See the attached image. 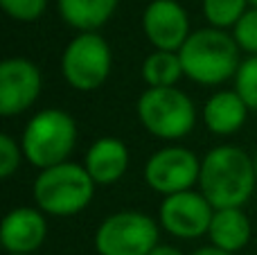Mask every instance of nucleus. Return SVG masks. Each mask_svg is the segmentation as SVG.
I'll return each mask as SVG.
<instances>
[{
	"label": "nucleus",
	"instance_id": "1",
	"mask_svg": "<svg viewBox=\"0 0 257 255\" xmlns=\"http://www.w3.org/2000/svg\"><path fill=\"white\" fill-rule=\"evenodd\" d=\"M257 185L255 161L239 147L221 145L201 161L199 188L214 210L244 208Z\"/></svg>",
	"mask_w": 257,
	"mask_h": 255
},
{
	"label": "nucleus",
	"instance_id": "2",
	"mask_svg": "<svg viewBox=\"0 0 257 255\" xmlns=\"http://www.w3.org/2000/svg\"><path fill=\"white\" fill-rule=\"evenodd\" d=\"M178 57L187 79L201 86H217L232 79L239 70V45L235 36L217 27L196 30L185 41Z\"/></svg>",
	"mask_w": 257,
	"mask_h": 255
},
{
	"label": "nucleus",
	"instance_id": "3",
	"mask_svg": "<svg viewBox=\"0 0 257 255\" xmlns=\"http://www.w3.org/2000/svg\"><path fill=\"white\" fill-rule=\"evenodd\" d=\"M34 201L43 215L72 217L81 212L95 194V181L84 165L61 163V165L41 170L34 181Z\"/></svg>",
	"mask_w": 257,
	"mask_h": 255
},
{
	"label": "nucleus",
	"instance_id": "4",
	"mask_svg": "<svg viewBox=\"0 0 257 255\" xmlns=\"http://www.w3.org/2000/svg\"><path fill=\"white\" fill-rule=\"evenodd\" d=\"M77 143V122L70 113L61 108L39 111L30 122L21 138L25 161L39 170L68 163Z\"/></svg>",
	"mask_w": 257,
	"mask_h": 255
},
{
	"label": "nucleus",
	"instance_id": "5",
	"mask_svg": "<svg viewBox=\"0 0 257 255\" xmlns=\"http://www.w3.org/2000/svg\"><path fill=\"white\" fill-rule=\"evenodd\" d=\"M136 113L140 124L160 140H181L196 124L194 102L176 86L147 88L138 97Z\"/></svg>",
	"mask_w": 257,
	"mask_h": 255
},
{
	"label": "nucleus",
	"instance_id": "6",
	"mask_svg": "<svg viewBox=\"0 0 257 255\" xmlns=\"http://www.w3.org/2000/svg\"><path fill=\"white\" fill-rule=\"evenodd\" d=\"M158 246V224L138 210L106 217L95 233L99 255H149Z\"/></svg>",
	"mask_w": 257,
	"mask_h": 255
},
{
	"label": "nucleus",
	"instance_id": "7",
	"mask_svg": "<svg viewBox=\"0 0 257 255\" xmlns=\"http://www.w3.org/2000/svg\"><path fill=\"white\" fill-rule=\"evenodd\" d=\"M111 48L97 32H79L61 54V75L72 88L95 90L111 75Z\"/></svg>",
	"mask_w": 257,
	"mask_h": 255
},
{
	"label": "nucleus",
	"instance_id": "8",
	"mask_svg": "<svg viewBox=\"0 0 257 255\" xmlns=\"http://www.w3.org/2000/svg\"><path fill=\"white\" fill-rule=\"evenodd\" d=\"M201 161L185 147H163L145 163V181L154 192L172 197L199 183Z\"/></svg>",
	"mask_w": 257,
	"mask_h": 255
},
{
	"label": "nucleus",
	"instance_id": "9",
	"mask_svg": "<svg viewBox=\"0 0 257 255\" xmlns=\"http://www.w3.org/2000/svg\"><path fill=\"white\" fill-rule=\"evenodd\" d=\"M160 226L169 235L181 239H194L208 235L214 217V208L201 192L187 190L172 197H165L160 203Z\"/></svg>",
	"mask_w": 257,
	"mask_h": 255
},
{
	"label": "nucleus",
	"instance_id": "10",
	"mask_svg": "<svg viewBox=\"0 0 257 255\" xmlns=\"http://www.w3.org/2000/svg\"><path fill=\"white\" fill-rule=\"evenodd\" d=\"M41 70L25 57H9L0 63V115L14 117L34 106L41 95Z\"/></svg>",
	"mask_w": 257,
	"mask_h": 255
},
{
	"label": "nucleus",
	"instance_id": "11",
	"mask_svg": "<svg viewBox=\"0 0 257 255\" xmlns=\"http://www.w3.org/2000/svg\"><path fill=\"white\" fill-rule=\"evenodd\" d=\"M142 30L156 50L178 52L190 39V18L176 0H154L142 14Z\"/></svg>",
	"mask_w": 257,
	"mask_h": 255
},
{
	"label": "nucleus",
	"instance_id": "12",
	"mask_svg": "<svg viewBox=\"0 0 257 255\" xmlns=\"http://www.w3.org/2000/svg\"><path fill=\"white\" fill-rule=\"evenodd\" d=\"M48 235V224L39 208H14L0 226V244L7 253L32 255Z\"/></svg>",
	"mask_w": 257,
	"mask_h": 255
},
{
	"label": "nucleus",
	"instance_id": "13",
	"mask_svg": "<svg viewBox=\"0 0 257 255\" xmlns=\"http://www.w3.org/2000/svg\"><path fill=\"white\" fill-rule=\"evenodd\" d=\"M84 167L90 174V179L95 181V185L117 183L126 174V167H128L126 145L120 138H113V136L97 138L90 145L88 152H86Z\"/></svg>",
	"mask_w": 257,
	"mask_h": 255
},
{
	"label": "nucleus",
	"instance_id": "14",
	"mask_svg": "<svg viewBox=\"0 0 257 255\" xmlns=\"http://www.w3.org/2000/svg\"><path fill=\"white\" fill-rule=\"evenodd\" d=\"M248 111L250 108L237 90H219L205 102L203 124L214 136H230L244 126Z\"/></svg>",
	"mask_w": 257,
	"mask_h": 255
},
{
	"label": "nucleus",
	"instance_id": "15",
	"mask_svg": "<svg viewBox=\"0 0 257 255\" xmlns=\"http://www.w3.org/2000/svg\"><path fill=\"white\" fill-rule=\"evenodd\" d=\"M250 233H253L250 221L241 208H223V210H214L208 237L212 246L237 253L250 242Z\"/></svg>",
	"mask_w": 257,
	"mask_h": 255
},
{
	"label": "nucleus",
	"instance_id": "16",
	"mask_svg": "<svg viewBox=\"0 0 257 255\" xmlns=\"http://www.w3.org/2000/svg\"><path fill=\"white\" fill-rule=\"evenodd\" d=\"M117 0H59V14L66 25L79 32H95L113 16Z\"/></svg>",
	"mask_w": 257,
	"mask_h": 255
},
{
	"label": "nucleus",
	"instance_id": "17",
	"mask_svg": "<svg viewBox=\"0 0 257 255\" xmlns=\"http://www.w3.org/2000/svg\"><path fill=\"white\" fill-rule=\"evenodd\" d=\"M181 77H185V72L178 52L156 50L142 63V79L147 88H174Z\"/></svg>",
	"mask_w": 257,
	"mask_h": 255
},
{
	"label": "nucleus",
	"instance_id": "18",
	"mask_svg": "<svg viewBox=\"0 0 257 255\" xmlns=\"http://www.w3.org/2000/svg\"><path fill=\"white\" fill-rule=\"evenodd\" d=\"M248 0H203V14L208 23L217 30L235 27L239 18L244 16Z\"/></svg>",
	"mask_w": 257,
	"mask_h": 255
},
{
	"label": "nucleus",
	"instance_id": "19",
	"mask_svg": "<svg viewBox=\"0 0 257 255\" xmlns=\"http://www.w3.org/2000/svg\"><path fill=\"white\" fill-rule=\"evenodd\" d=\"M235 90L246 102V106L257 111V54L241 61L235 75Z\"/></svg>",
	"mask_w": 257,
	"mask_h": 255
},
{
	"label": "nucleus",
	"instance_id": "20",
	"mask_svg": "<svg viewBox=\"0 0 257 255\" xmlns=\"http://www.w3.org/2000/svg\"><path fill=\"white\" fill-rule=\"evenodd\" d=\"M0 7L14 21L32 23L36 18H41V14L48 7V0H0Z\"/></svg>",
	"mask_w": 257,
	"mask_h": 255
},
{
	"label": "nucleus",
	"instance_id": "21",
	"mask_svg": "<svg viewBox=\"0 0 257 255\" xmlns=\"http://www.w3.org/2000/svg\"><path fill=\"white\" fill-rule=\"evenodd\" d=\"M235 41L239 50H246L250 57L257 54V9H248L235 25Z\"/></svg>",
	"mask_w": 257,
	"mask_h": 255
},
{
	"label": "nucleus",
	"instance_id": "22",
	"mask_svg": "<svg viewBox=\"0 0 257 255\" xmlns=\"http://www.w3.org/2000/svg\"><path fill=\"white\" fill-rule=\"evenodd\" d=\"M23 158H25V154H23L21 145L7 134L0 136V176L3 179H9L21 167Z\"/></svg>",
	"mask_w": 257,
	"mask_h": 255
},
{
	"label": "nucleus",
	"instance_id": "23",
	"mask_svg": "<svg viewBox=\"0 0 257 255\" xmlns=\"http://www.w3.org/2000/svg\"><path fill=\"white\" fill-rule=\"evenodd\" d=\"M149 255H183V253L178 251L176 246H169V244H158V246H156Z\"/></svg>",
	"mask_w": 257,
	"mask_h": 255
},
{
	"label": "nucleus",
	"instance_id": "24",
	"mask_svg": "<svg viewBox=\"0 0 257 255\" xmlns=\"http://www.w3.org/2000/svg\"><path fill=\"white\" fill-rule=\"evenodd\" d=\"M192 255H235V253L221 251V248H217V246H203V248H199V251H194Z\"/></svg>",
	"mask_w": 257,
	"mask_h": 255
},
{
	"label": "nucleus",
	"instance_id": "25",
	"mask_svg": "<svg viewBox=\"0 0 257 255\" xmlns=\"http://www.w3.org/2000/svg\"><path fill=\"white\" fill-rule=\"evenodd\" d=\"M248 5H250L253 9H257V0H248Z\"/></svg>",
	"mask_w": 257,
	"mask_h": 255
},
{
	"label": "nucleus",
	"instance_id": "26",
	"mask_svg": "<svg viewBox=\"0 0 257 255\" xmlns=\"http://www.w3.org/2000/svg\"><path fill=\"white\" fill-rule=\"evenodd\" d=\"M253 161H255V174H257V152H255V158H253Z\"/></svg>",
	"mask_w": 257,
	"mask_h": 255
},
{
	"label": "nucleus",
	"instance_id": "27",
	"mask_svg": "<svg viewBox=\"0 0 257 255\" xmlns=\"http://www.w3.org/2000/svg\"><path fill=\"white\" fill-rule=\"evenodd\" d=\"M7 255H25V253H7Z\"/></svg>",
	"mask_w": 257,
	"mask_h": 255
}]
</instances>
